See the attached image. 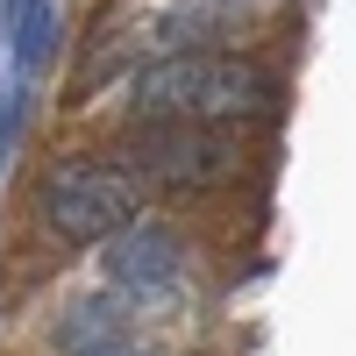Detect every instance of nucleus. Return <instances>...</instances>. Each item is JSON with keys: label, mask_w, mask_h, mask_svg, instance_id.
<instances>
[{"label": "nucleus", "mask_w": 356, "mask_h": 356, "mask_svg": "<svg viewBox=\"0 0 356 356\" xmlns=\"http://www.w3.org/2000/svg\"><path fill=\"white\" fill-rule=\"evenodd\" d=\"M271 100L278 93L257 65L214 50H178L129 86L136 122H243V114H271Z\"/></svg>", "instance_id": "nucleus-1"}, {"label": "nucleus", "mask_w": 356, "mask_h": 356, "mask_svg": "<svg viewBox=\"0 0 356 356\" xmlns=\"http://www.w3.org/2000/svg\"><path fill=\"white\" fill-rule=\"evenodd\" d=\"M243 157H250V143L228 122H143L114 164L157 193H207V186H228L243 171Z\"/></svg>", "instance_id": "nucleus-2"}, {"label": "nucleus", "mask_w": 356, "mask_h": 356, "mask_svg": "<svg viewBox=\"0 0 356 356\" xmlns=\"http://www.w3.org/2000/svg\"><path fill=\"white\" fill-rule=\"evenodd\" d=\"M36 214L65 243H114L143 221V186L122 164H57L36 186Z\"/></svg>", "instance_id": "nucleus-3"}, {"label": "nucleus", "mask_w": 356, "mask_h": 356, "mask_svg": "<svg viewBox=\"0 0 356 356\" xmlns=\"http://www.w3.org/2000/svg\"><path fill=\"white\" fill-rule=\"evenodd\" d=\"M100 271H107V285L122 292L129 307L136 300H164V292L178 285V271H186V243H178L164 221H136V228H122L107 243Z\"/></svg>", "instance_id": "nucleus-4"}, {"label": "nucleus", "mask_w": 356, "mask_h": 356, "mask_svg": "<svg viewBox=\"0 0 356 356\" xmlns=\"http://www.w3.org/2000/svg\"><path fill=\"white\" fill-rule=\"evenodd\" d=\"M122 335H129V300L122 292H79L50 321V349L57 356H93V349L122 342Z\"/></svg>", "instance_id": "nucleus-5"}, {"label": "nucleus", "mask_w": 356, "mask_h": 356, "mask_svg": "<svg viewBox=\"0 0 356 356\" xmlns=\"http://www.w3.org/2000/svg\"><path fill=\"white\" fill-rule=\"evenodd\" d=\"M8 15H15V57L22 65H43V50H50V0H8Z\"/></svg>", "instance_id": "nucleus-6"}, {"label": "nucleus", "mask_w": 356, "mask_h": 356, "mask_svg": "<svg viewBox=\"0 0 356 356\" xmlns=\"http://www.w3.org/2000/svg\"><path fill=\"white\" fill-rule=\"evenodd\" d=\"M15 122H22V93H8V100H0V157H8V136H15Z\"/></svg>", "instance_id": "nucleus-7"}, {"label": "nucleus", "mask_w": 356, "mask_h": 356, "mask_svg": "<svg viewBox=\"0 0 356 356\" xmlns=\"http://www.w3.org/2000/svg\"><path fill=\"white\" fill-rule=\"evenodd\" d=\"M93 356H157V349H143V342H129V335H122V342H107V349H93Z\"/></svg>", "instance_id": "nucleus-8"}, {"label": "nucleus", "mask_w": 356, "mask_h": 356, "mask_svg": "<svg viewBox=\"0 0 356 356\" xmlns=\"http://www.w3.org/2000/svg\"><path fill=\"white\" fill-rule=\"evenodd\" d=\"M214 8H235V0H214Z\"/></svg>", "instance_id": "nucleus-9"}]
</instances>
